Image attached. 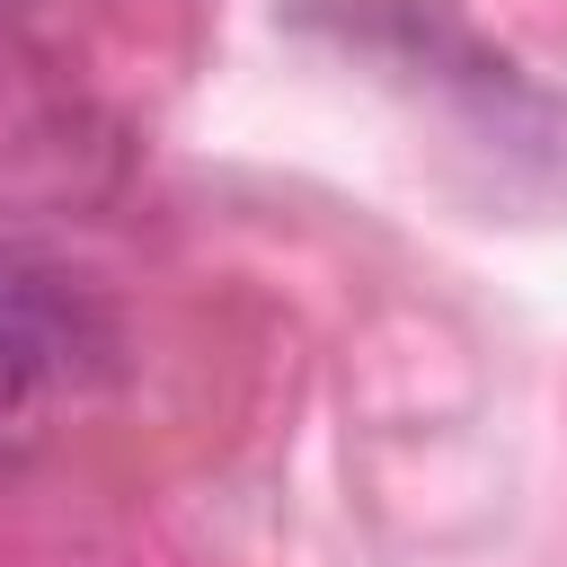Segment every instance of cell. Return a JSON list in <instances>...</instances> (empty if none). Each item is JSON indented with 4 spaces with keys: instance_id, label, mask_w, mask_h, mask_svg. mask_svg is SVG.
Returning a JSON list of instances; mask_svg holds the SVG:
<instances>
[{
    "instance_id": "obj_1",
    "label": "cell",
    "mask_w": 567,
    "mask_h": 567,
    "mask_svg": "<svg viewBox=\"0 0 567 567\" xmlns=\"http://www.w3.org/2000/svg\"><path fill=\"white\" fill-rule=\"evenodd\" d=\"M106 354V310L80 275L53 257L0 239V408H27L44 390H71Z\"/></svg>"
}]
</instances>
